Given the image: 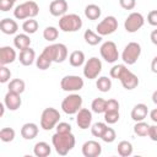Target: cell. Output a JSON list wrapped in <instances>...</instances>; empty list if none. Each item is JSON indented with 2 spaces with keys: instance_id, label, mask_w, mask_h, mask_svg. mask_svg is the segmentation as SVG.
Returning a JSON list of instances; mask_svg holds the SVG:
<instances>
[{
  "instance_id": "obj_1",
  "label": "cell",
  "mask_w": 157,
  "mask_h": 157,
  "mask_svg": "<svg viewBox=\"0 0 157 157\" xmlns=\"http://www.w3.org/2000/svg\"><path fill=\"white\" fill-rule=\"evenodd\" d=\"M52 144L56 151L58 155L60 156H66L76 144V139L72 132H66V134H60L55 132L52 136Z\"/></svg>"
},
{
  "instance_id": "obj_2",
  "label": "cell",
  "mask_w": 157,
  "mask_h": 157,
  "mask_svg": "<svg viewBox=\"0 0 157 157\" xmlns=\"http://www.w3.org/2000/svg\"><path fill=\"white\" fill-rule=\"evenodd\" d=\"M39 13V6L36 1H25L20 5H17L13 10V16L17 20H26V18H33Z\"/></svg>"
},
{
  "instance_id": "obj_3",
  "label": "cell",
  "mask_w": 157,
  "mask_h": 157,
  "mask_svg": "<svg viewBox=\"0 0 157 157\" xmlns=\"http://www.w3.org/2000/svg\"><path fill=\"white\" fill-rule=\"evenodd\" d=\"M82 27V20L76 13H65L59 20V28L63 32H76L81 29Z\"/></svg>"
},
{
  "instance_id": "obj_4",
  "label": "cell",
  "mask_w": 157,
  "mask_h": 157,
  "mask_svg": "<svg viewBox=\"0 0 157 157\" xmlns=\"http://www.w3.org/2000/svg\"><path fill=\"white\" fill-rule=\"evenodd\" d=\"M59 120H60V113L58 109L53 107L45 108L40 115V128L43 130L49 131L58 125Z\"/></svg>"
},
{
  "instance_id": "obj_5",
  "label": "cell",
  "mask_w": 157,
  "mask_h": 157,
  "mask_svg": "<svg viewBox=\"0 0 157 157\" xmlns=\"http://www.w3.org/2000/svg\"><path fill=\"white\" fill-rule=\"evenodd\" d=\"M43 52L53 60V63H63L67 59V47L63 43L47 45Z\"/></svg>"
},
{
  "instance_id": "obj_6",
  "label": "cell",
  "mask_w": 157,
  "mask_h": 157,
  "mask_svg": "<svg viewBox=\"0 0 157 157\" xmlns=\"http://www.w3.org/2000/svg\"><path fill=\"white\" fill-rule=\"evenodd\" d=\"M82 107V97L77 93H71L61 102V110L67 115L76 114Z\"/></svg>"
},
{
  "instance_id": "obj_7",
  "label": "cell",
  "mask_w": 157,
  "mask_h": 157,
  "mask_svg": "<svg viewBox=\"0 0 157 157\" xmlns=\"http://www.w3.org/2000/svg\"><path fill=\"white\" fill-rule=\"evenodd\" d=\"M141 55V45L137 42H130L121 53V60L126 65H134Z\"/></svg>"
},
{
  "instance_id": "obj_8",
  "label": "cell",
  "mask_w": 157,
  "mask_h": 157,
  "mask_svg": "<svg viewBox=\"0 0 157 157\" xmlns=\"http://www.w3.org/2000/svg\"><path fill=\"white\" fill-rule=\"evenodd\" d=\"M83 78L77 75H66L60 81V87L65 92H76L83 88Z\"/></svg>"
},
{
  "instance_id": "obj_9",
  "label": "cell",
  "mask_w": 157,
  "mask_h": 157,
  "mask_svg": "<svg viewBox=\"0 0 157 157\" xmlns=\"http://www.w3.org/2000/svg\"><path fill=\"white\" fill-rule=\"evenodd\" d=\"M101 71H102V61L96 56L90 58L83 65V76L88 80L97 78Z\"/></svg>"
},
{
  "instance_id": "obj_10",
  "label": "cell",
  "mask_w": 157,
  "mask_h": 157,
  "mask_svg": "<svg viewBox=\"0 0 157 157\" xmlns=\"http://www.w3.org/2000/svg\"><path fill=\"white\" fill-rule=\"evenodd\" d=\"M118 29V20L114 16H107L104 17L96 27V32L99 36H109L114 33Z\"/></svg>"
},
{
  "instance_id": "obj_11",
  "label": "cell",
  "mask_w": 157,
  "mask_h": 157,
  "mask_svg": "<svg viewBox=\"0 0 157 157\" xmlns=\"http://www.w3.org/2000/svg\"><path fill=\"white\" fill-rule=\"evenodd\" d=\"M101 56L107 61V63H115L119 59V52H118V47L114 42L112 40H107L101 45Z\"/></svg>"
},
{
  "instance_id": "obj_12",
  "label": "cell",
  "mask_w": 157,
  "mask_h": 157,
  "mask_svg": "<svg viewBox=\"0 0 157 157\" xmlns=\"http://www.w3.org/2000/svg\"><path fill=\"white\" fill-rule=\"evenodd\" d=\"M145 23V18L140 12H131L124 21V28L129 33L137 32Z\"/></svg>"
},
{
  "instance_id": "obj_13",
  "label": "cell",
  "mask_w": 157,
  "mask_h": 157,
  "mask_svg": "<svg viewBox=\"0 0 157 157\" xmlns=\"http://www.w3.org/2000/svg\"><path fill=\"white\" fill-rule=\"evenodd\" d=\"M119 81L121 82V86L128 91H131L139 86V77L132 71H130L128 67L121 72Z\"/></svg>"
},
{
  "instance_id": "obj_14",
  "label": "cell",
  "mask_w": 157,
  "mask_h": 157,
  "mask_svg": "<svg viewBox=\"0 0 157 157\" xmlns=\"http://www.w3.org/2000/svg\"><path fill=\"white\" fill-rule=\"evenodd\" d=\"M76 123L77 126L82 130H86L88 128H91L92 124V112L87 108H81L77 113H76Z\"/></svg>"
},
{
  "instance_id": "obj_15",
  "label": "cell",
  "mask_w": 157,
  "mask_h": 157,
  "mask_svg": "<svg viewBox=\"0 0 157 157\" xmlns=\"http://www.w3.org/2000/svg\"><path fill=\"white\" fill-rule=\"evenodd\" d=\"M81 151L85 157H98L102 153V146L98 141L88 140L82 145Z\"/></svg>"
},
{
  "instance_id": "obj_16",
  "label": "cell",
  "mask_w": 157,
  "mask_h": 157,
  "mask_svg": "<svg viewBox=\"0 0 157 157\" xmlns=\"http://www.w3.org/2000/svg\"><path fill=\"white\" fill-rule=\"evenodd\" d=\"M4 103L9 110H17L22 104L21 94H18L16 92L7 91V93L4 97Z\"/></svg>"
},
{
  "instance_id": "obj_17",
  "label": "cell",
  "mask_w": 157,
  "mask_h": 157,
  "mask_svg": "<svg viewBox=\"0 0 157 157\" xmlns=\"http://www.w3.org/2000/svg\"><path fill=\"white\" fill-rule=\"evenodd\" d=\"M67 7L66 0H53L49 5V12L54 17H61L66 13Z\"/></svg>"
},
{
  "instance_id": "obj_18",
  "label": "cell",
  "mask_w": 157,
  "mask_h": 157,
  "mask_svg": "<svg viewBox=\"0 0 157 157\" xmlns=\"http://www.w3.org/2000/svg\"><path fill=\"white\" fill-rule=\"evenodd\" d=\"M16 50L10 47V45H5L0 48V64L1 65H7L11 64L16 60Z\"/></svg>"
},
{
  "instance_id": "obj_19",
  "label": "cell",
  "mask_w": 157,
  "mask_h": 157,
  "mask_svg": "<svg viewBox=\"0 0 157 157\" xmlns=\"http://www.w3.org/2000/svg\"><path fill=\"white\" fill-rule=\"evenodd\" d=\"M148 114V108L146 104L144 103H137L136 105H134V108L131 109V119L136 123V121H142L145 120V118L147 117Z\"/></svg>"
},
{
  "instance_id": "obj_20",
  "label": "cell",
  "mask_w": 157,
  "mask_h": 157,
  "mask_svg": "<svg viewBox=\"0 0 157 157\" xmlns=\"http://www.w3.org/2000/svg\"><path fill=\"white\" fill-rule=\"evenodd\" d=\"M18 60L23 66H31L36 60V52L31 47L22 49V50H20Z\"/></svg>"
},
{
  "instance_id": "obj_21",
  "label": "cell",
  "mask_w": 157,
  "mask_h": 157,
  "mask_svg": "<svg viewBox=\"0 0 157 157\" xmlns=\"http://www.w3.org/2000/svg\"><path fill=\"white\" fill-rule=\"evenodd\" d=\"M38 125L34 123H26L21 128V136L25 140H33L38 135Z\"/></svg>"
},
{
  "instance_id": "obj_22",
  "label": "cell",
  "mask_w": 157,
  "mask_h": 157,
  "mask_svg": "<svg viewBox=\"0 0 157 157\" xmlns=\"http://www.w3.org/2000/svg\"><path fill=\"white\" fill-rule=\"evenodd\" d=\"M0 29H1L2 33L11 36V34H15L17 32L18 25L12 18H2L1 22H0Z\"/></svg>"
},
{
  "instance_id": "obj_23",
  "label": "cell",
  "mask_w": 157,
  "mask_h": 157,
  "mask_svg": "<svg viewBox=\"0 0 157 157\" xmlns=\"http://www.w3.org/2000/svg\"><path fill=\"white\" fill-rule=\"evenodd\" d=\"M13 45L16 49H26L31 45V38L27 33H20V34H16L15 38H13Z\"/></svg>"
},
{
  "instance_id": "obj_24",
  "label": "cell",
  "mask_w": 157,
  "mask_h": 157,
  "mask_svg": "<svg viewBox=\"0 0 157 157\" xmlns=\"http://www.w3.org/2000/svg\"><path fill=\"white\" fill-rule=\"evenodd\" d=\"M33 153L37 156V157H47L52 153V148L49 146L48 142L45 141H39L34 145L33 147Z\"/></svg>"
},
{
  "instance_id": "obj_25",
  "label": "cell",
  "mask_w": 157,
  "mask_h": 157,
  "mask_svg": "<svg viewBox=\"0 0 157 157\" xmlns=\"http://www.w3.org/2000/svg\"><path fill=\"white\" fill-rule=\"evenodd\" d=\"M69 63L71 66L74 67H80L82 65H85V54L81 50H74L70 55H69Z\"/></svg>"
},
{
  "instance_id": "obj_26",
  "label": "cell",
  "mask_w": 157,
  "mask_h": 157,
  "mask_svg": "<svg viewBox=\"0 0 157 157\" xmlns=\"http://www.w3.org/2000/svg\"><path fill=\"white\" fill-rule=\"evenodd\" d=\"M101 13H102L101 7L98 5H96V4H90V5H87L85 7V16L91 21L98 20L101 17Z\"/></svg>"
},
{
  "instance_id": "obj_27",
  "label": "cell",
  "mask_w": 157,
  "mask_h": 157,
  "mask_svg": "<svg viewBox=\"0 0 157 157\" xmlns=\"http://www.w3.org/2000/svg\"><path fill=\"white\" fill-rule=\"evenodd\" d=\"M83 38L86 43L90 45H97L102 40V36H99L97 32H93L92 29H86L83 33Z\"/></svg>"
},
{
  "instance_id": "obj_28",
  "label": "cell",
  "mask_w": 157,
  "mask_h": 157,
  "mask_svg": "<svg viewBox=\"0 0 157 157\" xmlns=\"http://www.w3.org/2000/svg\"><path fill=\"white\" fill-rule=\"evenodd\" d=\"M105 108H107V101L103 99V98H101V97L94 98L92 101V103H91V109L96 114H102V113L104 114Z\"/></svg>"
},
{
  "instance_id": "obj_29",
  "label": "cell",
  "mask_w": 157,
  "mask_h": 157,
  "mask_svg": "<svg viewBox=\"0 0 157 157\" xmlns=\"http://www.w3.org/2000/svg\"><path fill=\"white\" fill-rule=\"evenodd\" d=\"M25 88H26V83L21 78H13L9 82V91H11V92H16V93L21 94L25 92Z\"/></svg>"
},
{
  "instance_id": "obj_30",
  "label": "cell",
  "mask_w": 157,
  "mask_h": 157,
  "mask_svg": "<svg viewBox=\"0 0 157 157\" xmlns=\"http://www.w3.org/2000/svg\"><path fill=\"white\" fill-rule=\"evenodd\" d=\"M132 145L131 142L126 141V140H123L118 144V153L121 156V157H129L131 153H132Z\"/></svg>"
},
{
  "instance_id": "obj_31",
  "label": "cell",
  "mask_w": 157,
  "mask_h": 157,
  "mask_svg": "<svg viewBox=\"0 0 157 157\" xmlns=\"http://www.w3.org/2000/svg\"><path fill=\"white\" fill-rule=\"evenodd\" d=\"M52 63H53V60L44 52H42V54L36 59V65H37V67L39 70H47V69H49V66L52 65Z\"/></svg>"
},
{
  "instance_id": "obj_32",
  "label": "cell",
  "mask_w": 157,
  "mask_h": 157,
  "mask_svg": "<svg viewBox=\"0 0 157 157\" xmlns=\"http://www.w3.org/2000/svg\"><path fill=\"white\" fill-rule=\"evenodd\" d=\"M96 87L101 92H108L112 88V80L109 77H107V76H101V77L97 78Z\"/></svg>"
},
{
  "instance_id": "obj_33",
  "label": "cell",
  "mask_w": 157,
  "mask_h": 157,
  "mask_svg": "<svg viewBox=\"0 0 157 157\" xmlns=\"http://www.w3.org/2000/svg\"><path fill=\"white\" fill-rule=\"evenodd\" d=\"M22 29L25 31V33L27 34H33L38 31V22L34 20V18H29V20H26L23 23H22Z\"/></svg>"
},
{
  "instance_id": "obj_34",
  "label": "cell",
  "mask_w": 157,
  "mask_h": 157,
  "mask_svg": "<svg viewBox=\"0 0 157 157\" xmlns=\"http://www.w3.org/2000/svg\"><path fill=\"white\" fill-rule=\"evenodd\" d=\"M58 36H59V31L54 26H48L43 31V38L48 42H54L58 38Z\"/></svg>"
},
{
  "instance_id": "obj_35",
  "label": "cell",
  "mask_w": 157,
  "mask_h": 157,
  "mask_svg": "<svg viewBox=\"0 0 157 157\" xmlns=\"http://www.w3.org/2000/svg\"><path fill=\"white\" fill-rule=\"evenodd\" d=\"M148 128H150V125L147 123H145L144 120L142 121H136V124L134 125V132H135V135L144 137V136H147Z\"/></svg>"
},
{
  "instance_id": "obj_36",
  "label": "cell",
  "mask_w": 157,
  "mask_h": 157,
  "mask_svg": "<svg viewBox=\"0 0 157 157\" xmlns=\"http://www.w3.org/2000/svg\"><path fill=\"white\" fill-rule=\"evenodd\" d=\"M15 136H16V132H15V130L12 128H2L0 130V140L2 142H11V141H13Z\"/></svg>"
},
{
  "instance_id": "obj_37",
  "label": "cell",
  "mask_w": 157,
  "mask_h": 157,
  "mask_svg": "<svg viewBox=\"0 0 157 157\" xmlns=\"http://www.w3.org/2000/svg\"><path fill=\"white\" fill-rule=\"evenodd\" d=\"M107 124L105 123H102V121H98V123H94L92 126H91V134L94 136V137H101L104 132V130L107 129Z\"/></svg>"
},
{
  "instance_id": "obj_38",
  "label": "cell",
  "mask_w": 157,
  "mask_h": 157,
  "mask_svg": "<svg viewBox=\"0 0 157 157\" xmlns=\"http://www.w3.org/2000/svg\"><path fill=\"white\" fill-rule=\"evenodd\" d=\"M120 118L119 110H108L104 113V120L108 124H115Z\"/></svg>"
},
{
  "instance_id": "obj_39",
  "label": "cell",
  "mask_w": 157,
  "mask_h": 157,
  "mask_svg": "<svg viewBox=\"0 0 157 157\" xmlns=\"http://www.w3.org/2000/svg\"><path fill=\"white\" fill-rule=\"evenodd\" d=\"M115 137H117L115 130H114L113 128H109V126H107V129L104 130L103 135L101 136V139H102L104 142H107V144H110V142H113V141L115 140Z\"/></svg>"
},
{
  "instance_id": "obj_40",
  "label": "cell",
  "mask_w": 157,
  "mask_h": 157,
  "mask_svg": "<svg viewBox=\"0 0 157 157\" xmlns=\"http://www.w3.org/2000/svg\"><path fill=\"white\" fill-rule=\"evenodd\" d=\"M125 69H126V66H125L124 64H117V65H114V66L110 69L109 75H110L112 78H117V80H119L121 72H123Z\"/></svg>"
},
{
  "instance_id": "obj_41",
  "label": "cell",
  "mask_w": 157,
  "mask_h": 157,
  "mask_svg": "<svg viewBox=\"0 0 157 157\" xmlns=\"http://www.w3.org/2000/svg\"><path fill=\"white\" fill-rule=\"evenodd\" d=\"M11 77V71L10 69L6 67V65H1L0 66V82L1 83H6Z\"/></svg>"
},
{
  "instance_id": "obj_42",
  "label": "cell",
  "mask_w": 157,
  "mask_h": 157,
  "mask_svg": "<svg viewBox=\"0 0 157 157\" xmlns=\"http://www.w3.org/2000/svg\"><path fill=\"white\" fill-rule=\"evenodd\" d=\"M55 129H56V132H60V134L71 132V125L65 121H59L58 125L55 126Z\"/></svg>"
},
{
  "instance_id": "obj_43",
  "label": "cell",
  "mask_w": 157,
  "mask_h": 157,
  "mask_svg": "<svg viewBox=\"0 0 157 157\" xmlns=\"http://www.w3.org/2000/svg\"><path fill=\"white\" fill-rule=\"evenodd\" d=\"M15 5V1L13 0H0V10L6 12V11H10Z\"/></svg>"
},
{
  "instance_id": "obj_44",
  "label": "cell",
  "mask_w": 157,
  "mask_h": 157,
  "mask_svg": "<svg viewBox=\"0 0 157 157\" xmlns=\"http://www.w3.org/2000/svg\"><path fill=\"white\" fill-rule=\"evenodd\" d=\"M119 4L124 10H132L136 6V0H119Z\"/></svg>"
},
{
  "instance_id": "obj_45",
  "label": "cell",
  "mask_w": 157,
  "mask_h": 157,
  "mask_svg": "<svg viewBox=\"0 0 157 157\" xmlns=\"http://www.w3.org/2000/svg\"><path fill=\"white\" fill-rule=\"evenodd\" d=\"M108 110H119V102L114 98H110L107 101V108H105V112ZM104 112V113H105Z\"/></svg>"
},
{
  "instance_id": "obj_46",
  "label": "cell",
  "mask_w": 157,
  "mask_h": 157,
  "mask_svg": "<svg viewBox=\"0 0 157 157\" xmlns=\"http://www.w3.org/2000/svg\"><path fill=\"white\" fill-rule=\"evenodd\" d=\"M147 22L151 26L157 27V10H152V11L148 12V15H147Z\"/></svg>"
},
{
  "instance_id": "obj_47",
  "label": "cell",
  "mask_w": 157,
  "mask_h": 157,
  "mask_svg": "<svg viewBox=\"0 0 157 157\" xmlns=\"http://www.w3.org/2000/svg\"><path fill=\"white\" fill-rule=\"evenodd\" d=\"M147 136H148L152 141H157V125H150Z\"/></svg>"
},
{
  "instance_id": "obj_48",
  "label": "cell",
  "mask_w": 157,
  "mask_h": 157,
  "mask_svg": "<svg viewBox=\"0 0 157 157\" xmlns=\"http://www.w3.org/2000/svg\"><path fill=\"white\" fill-rule=\"evenodd\" d=\"M151 70H152L153 74H157V55L151 61Z\"/></svg>"
},
{
  "instance_id": "obj_49",
  "label": "cell",
  "mask_w": 157,
  "mask_h": 157,
  "mask_svg": "<svg viewBox=\"0 0 157 157\" xmlns=\"http://www.w3.org/2000/svg\"><path fill=\"white\" fill-rule=\"evenodd\" d=\"M150 39H151V42H152L155 45H157V29H153V31L151 32Z\"/></svg>"
},
{
  "instance_id": "obj_50",
  "label": "cell",
  "mask_w": 157,
  "mask_h": 157,
  "mask_svg": "<svg viewBox=\"0 0 157 157\" xmlns=\"http://www.w3.org/2000/svg\"><path fill=\"white\" fill-rule=\"evenodd\" d=\"M150 118L153 123H157V108H155L150 112Z\"/></svg>"
},
{
  "instance_id": "obj_51",
  "label": "cell",
  "mask_w": 157,
  "mask_h": 157,
  "mask_svg": "<svg viewBox=\"0 0 157 157\" xmlns=\"http://www.w3.org/2000/svg\"><path fill=\"white\" fill-rule=\"evenodd\" d=\"M152 102H153V103L157 105V90H156V91L152 93Z\"/></svg>"
},
{
  "instance_id": "obj_52",
  "label": "cell",
  "mask_w": 157,
  "mask_h": 157,
  "mask_svg": "<svg viewBox=\"0 0 157 157\" xmlns=\"http://www.w3.org/2000/svg\"><path fill=\"white\" fill-rule=\"evenodd\" d=\"M5 103H2V104H0V108H1V112H0V117H4V113H5Z\"/></svg>"
},
{
  "instance_id": "obj_53",
  "label": "cell",
  "mask_w": 157,
  "mask_h": 157,
  "mask_svg": "<svg viewBox=\"0 0 157 157\" xmlns=\"http://www.w3.org/2000/svg\"><path fill=\"white\" fill-rule=\"evenodd\" d=\"M13 1H15V2H16V1H17V0H13Z\"/></svg>"
}]
</instances>
